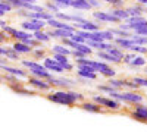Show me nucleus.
<instances>
[{
	"label": "nucleus",
	"mask_w": 147,
	"mask_h": 132,
	"mask_svg": "<svg viewBox=\"0 0 147 132\" xmlns=\"http://www.w3.org/2000/svg\"><path fill=\"white\" fill-rule=\"evenodd\" d=\"M47 100L53 101V103H57V104H62V106H69L71 107V106L75 104L77 101L82 100V94L74 92V91H68L65 88V90H59V91L47 94Z\"/></svg>",
	"instance_id": "obj_1"
},
{
	"label": "nucleus",
	"mask_w": 147,
	"mask_h": 132,
	"mask_svg": "<svg viewBox=\"0 0 147 132\" xmlns=\"http://www.w3.org/2000/svg\"><path fill=\"white\" fill-rule=\"evenodd\" d=\"M21 63H22V66H25L31 72V75H34V76H38V78H43V79H47V81L53 76L41 63H37L34 60H21Z\"/></svg>",
	"instance_id": "obj_2"
},
{
	"label": "nucleus",
	"mask_w": 147,
	"mask_h": 132,
	"mask_svg": "<svg viewBox=\"0 0 147 132\" xmlns=\"http://www.w3.org/2000/svg\"><path fill=\"white\" fill-rule=\"evenodd\" d=\"M110 97H113L116 100H124V101H128V103H141L143 101V95L138 94V92H132V91H125V92H118V91H112L109 94Z\"/></svg>",
	"instance_id": "obj_3"
},
{
	"label": "nucleus",
	"mask_w": 147,
	"mask_h": 132,
	"mask_svg": "<svg viewBox=\"0 0 147 132\" xmlns=\"http://www.w3.org/2000/svg\"><path fill=\"white\" fill-rule=\"evenodd\" d=\"M21 27H22V29H25L28 32H34V31H38V29H44L46 21L35 19V18H28L27 21H24L21 23Z\"/></svg>",
	"instance_id": "obj_4"
},
{
	"label": "nucleus",
	"mask_w": 147,
	"mask_h": 132,
	"mask_svg": "<svg viewBox=\"0 0 147 132\" xmlns=\"http://www.w3.org/2000/svg\"><path fill=\"white\" fill-rule=\"evenodd\" d=\"M94 101L99 103L100 106L106 107L109 110H119L121 109V103L119 100L113 98V97H103V95H96L94 97Z\"/></svg>",
	"instance_id": "obj_5"
},
{
	"label": "nucleus",
	"mask_w": 147,
	"mask_h": 132,
	"mask_svg": "<svg viewBox=\"0 0 147 132\" xmlns=\"http://www.w3.org/2000/svg\"><path fill=\"white\" fill-rule=\"evenodd\" d=\"M91 66L94 68L96 72H100V74L103 76H107V78H112L116 75V70L113 68H110L106 62L100 60V62H97V60H91Z\"/></svg>",
	"instance_id": "obj_6"
},
{
	"label": "nucleus",
	"mask_w": 147,
	"mask_h": 132,
	"mask_svg": "<svg viewBox=\"0 0 147 132\" xmlns=\"http://www.w3.org/2000/svg\"><path fill=\"white\" fill-rule=\"evenodd\" d=\"M27 81L30 85L35 87V88H38L41 91H47V90H50L52 85H50V82H49L47 79H43V78H38V76H27Z\"/></svg>",
	"instance_id": "obj_7"
},
{
	"label": "nucleus",
	"mask_w": 147,
	"mask_h": 132,
	"mask_svg": "<svg viewBox=\"0 0 147 132\" xmlns=\"http://www.w3.org/2000/svg\"><path fill=\"white\" fill-rule=\"evenodd\" d=\"M115 35L112 34V31H91L90 34V38L88 40H93V41H113Z\"/></svg>",
	"instance_id": "obj_8"
},
{
	"label": "nucleus",
	"mask_w": 147,
	"mask_h": 132,
	"mask_svg": "<svg viewBox=\"0 0 147 132\" xmlns=\"http://www.w3.org/2000/svg\"><path fill=\"white\" fill-rule=\"evenodd\" d=\"M46 25H49V27H52V28H60V29H69V31H75L77 28L74 27V25H69L68 22H62V21H59V19H56V18H50L49 21H46Z\"/></svg>",
	"instance_id": "obj_9"
},
{
	"label": "nucleus",
	"mask_w": 147,
	"mask_h": 132,
	"mask_svg": "<svg viewBox=\"0 0 147 132\" xmlns=\"http://www.w3.org/2000/svg\"><path fill=\"white\" fill-rule=\"evenodd\" d=\"M132 117L140 122H147V107L140 103H136V107L132 110Z\"/></svg>",
	"instance_id": "obj_10"
},
{
	"label": "nucleus",
	"mask_w": 147,
	"mask_h": 132,
	"mask_svg": "<svg viewBox=\"0 0 147 132\" xmlns=\"http://www.w3.org/2000/svg\"><path fill=\"white\" fill-rule=\"evenodd\" d=\"M93 16L97 19V21H100V22H113V23H118L121 22L116 16H113L110 12H93Z\"/></svg>",
	"instance_id": "obj_11"
},
{
	"label": "nucleus",
	"mask_w": 147,
	"mask_h": 132,
	"mask_svg": "<svg viewBox=\"0 0 147 132\" xmlns=\"http://www.w3.org/2000/svg\"><path fill=\"white\" fill-rule=\"evenodd\" d=\"M43 66L47 69V70H52V72H57V74H62V72H65L63 70V68L60 66L53 57H44V63H43Z\"/></svg>",
	"instance_id": "obj_12"
},
{
	"label": "nucleus",
	"mask_w": 147,
	"mask_h": 132,
	"mask_svg": "<svg viewBox=\"0 0 147 132\" xmlns=\"http://www.w3.org/2000/svg\"><path fill=\"white\" fill-rule=\"evenodd\" d=\"M0 69H2V70H5L6 74L15 75V76H18V78H27V76H28V75H27V72L24 70V69H19V68H13V66H9V65H6V63L0 65Z\"/></svg>",
	"instance_id": "obj_13"
},
{
	"label": "nucleus",
	"mask_w": 147,
	"mask_h": 132,
	"mask_svg": "<svg viewBox=\"0 0 147 132\" xmlns=\"http://www.w3.org/2000/svg\"><path fill=\"white\" fill-rule=\"evenodd\" d=\"M74 27L80 28V29H84V31H97L99 29V25H97L96 22H90V21H85V19H82L81 22H75Z\"/></svg>",
	"instance_id": "obj_14"
},
{
	"label": "nucleus",
	"mask_w": 147,
	"mask_h": 132,
	"mask_svg": "<svg viewBox=\"0 0 147 132\" xmlns=\"http://www.w3.org/2000/svg\"><path fill=\"white\" fill-rule=\"evenodd\" d=\"M12 49H13L15 52H18L19 54H28V53H31V52H32L34 47H31V46L25 44L24 41H15V43H13V46H12Z\"/></svg>",
	"instance_id": "obj_15"
},
{
	"label": "nucleus",
	"mask_w": 147,
	"mask_h": 132,
	"mask_svg": "<svg viewBox=\"0 0 147 132\" xmlns=\"http://www.w3.org/2000/svg\"><path fill=\"white\" fill-rule=\"evenodd\" d=\"M81 107L84 110H87V112H91V113H102L103 112V107L99 104V103H91V101H85L81 104Z\"/></svg>",
	"instance_id": "obj_16"
},
{
	"label": "nucleus",
	"mask_w": 147,
	"mask_h": 132,
	"mask_svg": "<svg viewBox=\"0 0 147 132\" xmlns=\"http://www.w3.org/2000/svg\"><path fill=\"white\" fill-rule=\"evenodd\" d=\"M106 52H107L110 56H112L118 63H121V62H122V59H124V52H122V50L119 49V47L112 46V47H109V49H107Z\"/></svg>",
	"instance_id": "obj_17"
},
{
	"label": "nucleus",
	"mask_w": 147,
	"mask_h": 132,
	"mask_svg": "<svg viewBox=\"0 0 147 132\" xmlns=\"http://www.w3.org/2000/svg\"><path fill=\"white\" fill-rule=\"evenodd\" d=\"M113 41L116 43V46L119 49H127V50L134 44V41L129 37H118V38H113Z\"/></svg>",
	"instance_id": "obj_18"
},
{
	"label": "nucleus",
	"mask_w": 147,
	"mask_h": 132,
	"mask_svg": "<svg viewBox=\"0 0 147 132\" xmlns=\"http://www.w3.org/2000/svg\"><path fill=\"white\" fill-rule=\"evenodd\" d=\"M32 34L25 31V29H15L13 35H12V38H15L16 41H25L27 38H31Z\"/></svg>",
	"instance_id": "obj_19"
},
{
	"label": "nucleus",
	"mask_w": 147,
	"mask_h": 132,
	"mask_svg": "<svg viewBox=\"0 0 147 132\" xmlns=\"http://www.w3.org/2000/svg\"><path fill=\"white\" fill-rule=\"evenodd\" d=\"M71 6L75 7V9H81V10H90L91 9L88 0H72Z\"/></svg>",
	"instance_id": "obj_20"
},
{
	"label": "nucleus",
	"mask_w": 147,
	"mask_h": 132,
	"mask_svg": "<svg viewBox=\"0 0 147 132\" xmlns=\"http://www.w3.org/2000/svg\"><path fill=\"white\" fill-rule=\"evenodd\" d=\"M32 37H34L35 40H38L40 43H49V41H50V35H49L46 31H43V29L34 31V32H32Z\"/></svg>",
	"instance_id": "obj_21"
},
{
	"label": "nucleus",
	"mask_w": 147,
	"mask_h": 132,
	"mask_svg": "<svg viewBox=\"0 0 147 132\" xmlns=\"http://www.w3.org/2000/svg\"><path fill=\"white\" fill-rule=\"evenodd\" d=\"M49 82H50L52 87L55 85V87H62V88H68L71 84H72L69 79H57V78H53V76L49 79Z\"/></svg>",
	"instance_id": "obj_22"
},
{
	"label": "nucleus",
	"mask_w": 147,
	"mask_h": 132,
	"mask_svg": "<svg viewBox=\"0 0 147 132\" xmlns=\"http://www.w3.org/2000/svg\"><path fill=\"white\" fill-rule=\"evenodd\" d=\"M52 52H53V53H59V54L71 56V52H72V50H69V47L65 46V44H55V46L52 47Z\"/></svg>",
	"instance_id": "obj_23"
},
{
	"label": "nucleus",
	"mask_w": 147,
	"mask_h": 132,
	"mask_svg": "<svg viewBox=\"0 0 147 132\" xmlns=\"http://www.w3.org/2000/svg\"><path fill=\"white\" fill-rule=\"evenodd\" d=\"M110 13H112L113 16H116L119 21H127V19L129 18L127 9H119V7H116V9H113V10H110Z\"/></svg>",
	"instance_id": "obj_24"
},
{
	"label": "nucleus",
	"mask_w": 147,
	"mask_h": 132,
	"mask_svg": "<svg viewBox=\"0 0 147 132\" xmlns=\"http://www.w3.org/2000/svg\"><path fill=\"white\" fill-rule=\"evenodd\" d=\"M127 12L129 16H140L146 12V9H144V6H132V7H128Z\"/></svg>",
	"instance_id": "obj_25"
},
{
	"label": "nucleus",
	"mask_w": 147,
	"mask_h": 132,
	"mask_svg": "<svg viewBox=\"0 0 147 132\" xmlns=\"http://www.w3.org/2000/svg\"><path fill=\"white\" fill-rule=\"evenodd\" d=\"M146 63H147L146 57L144 56H137V54H134L132 59L129 60V65L131 66H144Z\"/></svg>",
	"instance_id": "obj_26"
},
{
	"label": "nucleus",
	"mask_w": 147,
	"mask_h": 132,
	"mask_svg": "<svg viewBox=\"0 0 147 132\" xmlns=\"http://www.w3.org/2000/svg\"><path fill=\"white\" fill-rule=\"evenodd\" d=\"M6 59H9V60H13V62H19L21 57H19V53L15 52L12 47H9V49H6V53H5Z\"/></svg>",
	"instance_id": "obj_27"
},
{
	"label": "nucleus",
	"mask_w": 147,
	"mask_h": 132,
	"mask_svg": "<svg viewBox=\"0 0 147 132\" xmlns=\"http://www.w3.org/2000/svg\"><path fill=\"white\" fill-rule=\"evenodd\" d=\"M136 44H141V46H147V37L146 35H140V34H131V37H129Z\"/></svg>",
	"instance_id": "obj_28"
},
{
	"label": "nucleus",
	"mask_w": 147,
	"mask_h": 132,
	"mask_svg": "<svg viewBox=\"0 0 147 132\" xmlns=\"http://www.w3.org/2000/svg\"><path fill=\"white\" fill-rule=\"evenodd\" d=\"M128 50H131L132 53H140V54H147V47L141 46V44H136L134 43Z\"/></svg>",
	"instance_id": "obj_29"
},
{
	"label": "nucleus",
	"mask_w": 147,
	"mask_h": 132,
	"mask_svg": "<svg viewBox=\"0 0 147 132\" xmlns=\"http://www.w3.org/2000/svg\"><path fill=\"white\" fill-rule=\"evenodd\" d=\"M107 84H109V85L112 87V88H115V90H118V88H124V81H121V79H115V76L109 78Z\"/></svg>",
	"instance_id": "obj_30"
},
{
	"label": "nucleus",
	"mask_w": 147,
	"mask_h": 132,
	"mask_svg": "<svg viewBox=\"0 0 147 132\" xmlns=\"http://www.w3.org/2000/svg\"><path fill=\"white\" fill-rule=\"evenodd\" d=\"M78 75L81 78H87V79H96L97 75L96 72H90V70H82V69H78Z\"/></svg>",
	"instance_id": "obj_31"
},
{
	"label": "nucleus",
	"mask_w": 147,
	"mask_h": 132,
	"mask_svg": "<svg viewBox=\"0 0 147 132\" xmlns=\"http://www.w3.org/2000/svg\"><path fill=\"white\" fill-rule=\"evenodd\" d=\"M44 9H46V10H49V12H53V13H56V12H59V10H60V7H59L55 2H52V0L46 3V7H44Z\"/></svg>",
	"instance_id": "obj_32"
},
{
	"label": "nucleus",
	"mask_w": 147,
	"mask_h": 132,
	"mask_svg": "<svg viewBox=\"0 0 147 132\" xmlns=\"http://www.w3.org/2000/svg\"><path fill=\"white\" fill-rule=\"evenodd\" d=\"M31 53L34 54V57H35V59L46 57V52H44V49H41V47H35V49H32V52H31Z\"/></svg>",
	"instance_id": "obj_33"
},
{
	"label": "nucleus",
	"mask_w": 147,
	"mask_h": 132,
	"mask_svg": "<svg viewBox=\"0 0 147 132\" xmlns=\"http://www.w3.org/2000/svg\"><path fill=\"white\" fill-rule=\"evenodd\" d=\"M52 2H55L59 7H69L72 0H52Z\"/></svg>",
	"instance_id": "obj_34"
},
{
	"label": "nucleus",
	"mask_w": 147,
	"mask_h": 132,
	"mask_svg": "<svg viewBox=\"0 0 147 132\" xmlns=\"http://www.w3.org/2000/svg\"><path fill=\"white\" fill-rule=\"evenodd\" d=\"M5 2H7L9 5H12L13 7H19V9L24 7V2H21V0H5Z\"/></svg>",
	"instance_id": "obj_35"
},
{
	"label": "nucleus",
	"mask_w": 147,
	"mask_h": 132,
	"mask_svg": "<svg viewBox=\"0 0 147 132\" xmlns=\"http://www.w3.org/2000/svg\"><path fill=\"white\" fill-rule=\"evenodd\" d=\"M132 81L136 82L138 87H147V79H146V78H138V76H136Z\"/></svg>",
	"instance_id": "obj_36"
},
{
	"label": "nucleus",
	"mask_w": 147,
	"mask_h": 132,
	"mask_svg": "<svg viewBox=\"0 0 147 132\" xmlns=\"http://www.w3.org/2000/svg\"><path fill=\"white\" fill-rule=\"evenodd\" d=\"M106 3H109V5H112V6H115V7H121L122 5H124V0H105Z\"/></svg>",
	"instance_id": "obj_37"
},
{
	"label": "nucleus",
	"mask_w": 147,
	"mask_h": 132,
	"mask_svg": "<svg viewBox=\"0 0 147 132\" xmlns=\"http://www.w3.org/2000/svg\"><path fill=\"white\" fill-rule=\"evenodd\" d=\"M99 90H100V91H105V92H107V94H110L115 88H112L110 85H100V87H99Z\"/></svg>",
	"instance_id": "obj_38"
},
{
	"label": "nucleus",
	"mask_w": 147,
	"mask_h": 132,
	"mask_svg": "<svg viewBox=\"0 0 147 132\" xmlns=\"http://www.w3.org/2000/svg\"><path fill=\"white\" fill-rule=\"evenodd\" d=\"M6 41H7V35H6V32L0 31V46H2L3 43H6Z\"/></svg>",
	"instance_id": "obj_39"
},
{
	"label": "nucleus",
	"mask_w": 147,
	"mask_h": 132,
	"mask_svg": "<svg viewBox=\"0 0 147 132\" xmlns=\"http://www.w3.org/2000/svg\"><path fill=\"white\" fill-rule=\"evenodd\" d=\"M88 3H90L91 7H99V6H100V2H99V0H88Z\"/></svg>",
	"instance_id": "obj_40"
},
{
	"label": "nucleus",
	"mask_w": 147,
	"mask_h": 132,
	"mask_svg": "<svg viewBox=\"0 0 147 132\" xmlns=\"http://www.w3.org/2000/svg\"><path fill=\"white\" fill-rule=\"evenodd\" d=\"M138 5H143V6H147V0H137Z\"/></svg>",
	"instance_id": "obj_41"
},
{
	"label": "nucleus",
	"mask_w": 147,
	"mask_h": 132,
	"mask_svg": "<svg viewBox=\"0 0 147 132\" xmlns=\"http://www.w3.org/2000/svg\"><path fill=\"white\" fill-rule=\"evenodd\" d=\"M5 53H6V49L5 47H0V56H5Z\"/></svg>",
	"instance_id": "obj_42"
},
{
	"label": "nucleus",
	"mask_w": 147,
	"mask_h": 132,
	"mask_svg": "<svg viewBox=\"0 0 147 132\" xmlns=\"http://www.w3.org/2000/svg\"><path fill=\"white\" fill-rule=\"evenodd\" d=\"M5 23H6L5 21H2V19H0V27H3V25H5Z\"/></svg>",
	"instance_id": "obj_43"
},
{
	"label": "nucleus",
	"mask_w": 147,
	"mask_h": 132,
	"mask_svg": "<svg viewBox=\"0 0 147 132\" xmlns=\"http://www.w3.org/2000/svg\"><path fill=\"white\" fill-rule=\"evenodd\" d=\"M2 81H3V78H2V76H0V82H2Z\"/></svg>",
	"instance_id": "obj_44"
}]
</instances>
